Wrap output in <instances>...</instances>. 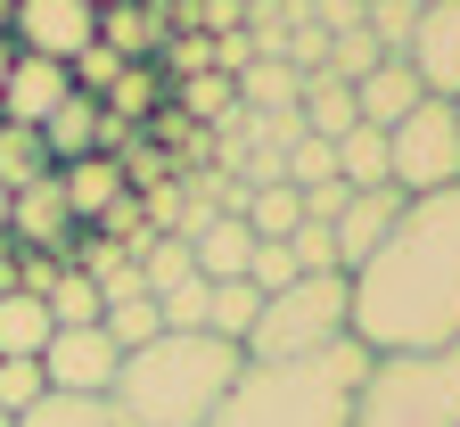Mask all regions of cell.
I'll list each match as a JSON object with an SVG mask.
<instances>
[{
    "label": "cell",
    "mask_w": 460,
    "mask_h": 427,
    "mask_svg": "<svg viewBox=\"0 0 460 427\" xmlns=\"http://www.w3.org/2000/svg\"><path fill=\"white\" fill-rule=\"evenodd\" d=\"M337 181H345V190H386V181H394L386 132H370V124L345 132V140H337Z\"/></svg>",
    "instance_id": "ffe728a7"
},
{
    "label": "cell",
    "mask_w": 460,
    "mask_h": 427,
    "mask_svg": "<svg viewBox=\"0 0 460 427\" xmlns=\"http://www.w3.org/2000/svg\"><path fill=\"white\" fill-rule=\"evenodd\" d=\"M99 140H107V115H99V99H66L41 124V148H49V165H75V156H99Z\"/></svg>",
    "instance_id": "2e32d148"
},
{
    "label": "cell",
    "mask_w": 460,
    "mask_h": 427,
    "mask_svg": "<svg viewBox=\"0 0 460 427\" xmlns=\"http://www.w3.org/2000/svg\"><path fill=\"white\" fill-rule=\"evenodd\" d=\"M9 17H17V0H0V41H9Z\"/></svg>",
    "instance_id": "8d00e7d4"
},
{
    "label": "cell",
    "mask_w": 460,
    "mask_h": 427,
    "mask_svg": "<svg viewBox=\"0 0 460 427\" xmlns=\"http://www.w3.org/2000/svg\"><path fill=\"white\" fill-rule=\"evenodd\" d=\"M41 395H49L41 361H0V411H9V419H25V411H33Z\"/></svg>",
    "instance_id": "d6a6232c"
},
{
    "label": "cell",
    "mask_w": 460,
    "mask_h": 427,
    "mask_svg": "<svg viewBox=\"0 0 460 427\" xmlns=\"http://www.w3.org/2000/svg\"><path fill=\"white\" fill-rule=\"evenodd\" d=\"M321 181H337V148L313 140V132H296V140H288V190H321Z\"/></svg>",
    "instance_id": "f546056e"
},
{
    "label": "cell",
    "mask_w": 460,
    "mask_h": 427,
    "mask_svg": "<svg viewBox=\"0 0 460 427\" xmlns=\"http://www.w3.org/2000/svg\"><path fill=\"white\" fill-rule=\"evenodd\" d=\"M115 370H124V353L107 345V329H49V345H41L49 395H107Z\"/></svg>",
    "instance_id": "ba28073f"
},
{
    "label": "cell",
    "mask_w": 460,
    "mask_h": 427,
    "mask_svg": "<svg viewBox=\"0 0 460 427\" xmlns=\"http://www.w3.org/2000/svg\"><path fill=\"white\" fill-rule=\"evenodd\" d=\"M255 313H263V296H255L247 280H214V321H206V329H214L222 345H239V353H247V329H255Z\"/></svg>",
    "instance_id": "cb8c5ba5"
},
{
    "label": "cell",
    "mask_w": 460,
    "mask_h": 427,
    "mask_svg": "<svg viewBox=\"0 0 460 427\" xmlns=\"http://www.w3.org/2000/svg\"><path fill=\"white\" fill-rule=\"evenodd\" d=\"M378 67H386V49L370 41V25H354V33L329 41V75H337V83H362V75H378Z\"/></svg>",
    "instance_id": "f1b7e54d"
},
{
    "label": "cell",
    "mask_w": 460,
    "mask_h": 427,
    "mask_svg": "<svg viewBox=\"0 0 460 427\" xmlns=\"http://www.w3.org/2000/svg\"><path fill=\"white\" fill-rule=\"evenodd\" d=\"M156 313H164V329H181V337H214L206 321H214V280H181V288H164L156 296Z\"/></svg>",
    "instance_id": "4316f807"
},
{
    "label": "cell",
    "mask_w": 460,
    "mask_h": 427,
    "mask_svg": "<svg viewBox=\"0 0 460 427\" xmlns=\"http://www.w3.org/2000/svg\"><path fill=\"white\" fill-rule=\"evenodd\" d=\"M402 206H411V198H402L394 181H386V190H354V198H345V214H337V271L345 280L386 247V230L402 222Z\"/></svg>",
    "instance_id": "30bf717a"
},
{
    "label": "cell",
    "mask_w": 460,
    "mask_h": 427,
    "mask_svg": "<svg viewBox=\"0 0 460 427\" xmlns=\"http://www.w3.org/2000/svg\"><path fill=\"white\" fill-rule=\"evenodd\" d=\"M402 67L420 75L428 99H460V0H428L411 17V49H402Z\"/></svg>",
    "instance_id": "9c48e42d"
},
{
    "label": "cell",
    "mask_w": 460,
    "mask_h": 427,
    "mask_svg": "<svg viewBox=\"0 0 460 427\" xmlns=\"http://www.w3.org/2000/svg\"><path fill=\"white\" fill-rule=\"evenodd\" d=\"M239 222H247L255 238H271V247H279V238L305 222V198H296V190L279 181V190H255V198H247V214H239Z\"/></svg>",
    "instance_id": "83f0119b"
},
{
    "label": "cell",
    "mask_w": 460,
    "mask_h": 427,
    "mask_svg": "<svg viewBox=\"0 0 460 427\" xmlns=\"http://www.w3.org/2000/svg\"><path fill=\"white\" fill-rule=\"evenodd\" d=\"M9 41H17L25 58L75 67V58L99 41V9H91V0H17V17H9Z\"/></svg>",
    "instance_id": "52a82bcc"
},
{
    "label": "cell",
    "mask_w": 460,
    "mask_h": 427,
    "mask_svg": "<svg viewBox=\"0 0 460 427\" xmlns=\"http://www.w3.org/2000/svg\"><path fill=\"white\" fill-rule=\"evenodd\" d=\"M411 9H428V0H411Z\"/></svg>",
    "instance_id": "60d3db41"
},
{
    "label": "cell",
    "mask_w": 460,
    "mask_h": 427,
    "mask_svg": "<svg viewBox=\"0 0 460 427\" xmlns=\"http://www.w3.org/2000/svg\"><path fill=\"white\" fill-rule=\"evenodd\" d=\"M411 0H370V9H362V25H370V41L386 49V58H402V49H411Z\"/></svg>",
    "instance_id": "1f68e13d"
},
{
    "label": "cell",
    "mask_w": 460,
    "mask_h": 427,
    "mask_svg": "<svg viewBox=\"0 0 460 427\" xmlns=\"http://www.w3.org/2000/svg\"><path fill=\"white\" fill-rule=\"evenodd\" d=\"M296 124H305L313 140H329V148H337L345 132L362 124V115H354V83H337L329 67H321V75H305V91H296Z\"/></svg>",
    "instance_id": "9a60e30c"
},
{
    "label": "cell",
    "mask_w": 460,
    "mask_h": 427,
    "mask_svg": "<svg viewBox=\"0 0 460 427\" xmlns=\"http://www.w3.org/2000/svg\"><path fill=\"white\" fill-rule=\"evenodd\" d=\"M386 156H394V190L402 198L460 190V115H452V99H420L386 132Z\"/></svg>",
    "instance_id": "8992f818"
},
{
    "label": "cell",
    "mask_w": 460,
    "mask_h": 427,
    "mask_svg": "<svg viewBox=\"0 0 460 427\" xmlns=\"http://www.w3.org/2000/svg\"><path fill=\"white\" fill-rule=\"evenodd\" d=\"M239 370H247L239 345L164 329L140 353H124V370L107 387V411H115V427H206Z\"/></svg>",
    "instance_id": "7a4b0ae2"
},
{
    "label": "cell",
    "mask_w": 460,
    "mask_h": 427,
    "mask_svg": "<svg viewBox=\"0 0 460 427\" xmlns=\"http://www.w3.org/2000/svg\"><path fill=\"white\" fill-rule=\"evenodd\" d=\"M75 99V75L66 67H49V58H25L17 49V67H9V91H0V124H25V132H41L58 107Z\"/></svg>",
    "instance_id": "7c38bea8"
},
{
    "label": "cell",
    "mask_w": 460,
    "mask_h": 427,
    "mask_svg": "<svg viewBox=\"0 0 460 427\" xmlns=\"http://www.w3.org/2000/svg\"><path fill=\"white\" fill-rule=\"evenodd\" d=\"M9 206H17V198H9V190H0V238H9Z\"/></svg>",
    "instance_id": "74e56055"
},
{
    "label": "cell",
    "mask_w": 460,
    "mask_h": 427,
    "mask_svg": "<svg viewBox=\"0 0 460 427\" xmlns=\"http://www.w3.org/2000/svg\"><path fill=\"white\" fill-rule=\"evenodd\" d=\"M288 255H296V271H305V280H313V271H337V230L296 222V230H288Z\"/></svg>",
    "instance_id": "836d02e7"
},
{
    "label": "cell",
    "mask_w": 460,
    "mask_h": 427,
    "mask_svg": "<svg viewBox=\"0 0 460 427\" xmlns=\"http://www.w3.org/2000/svg\"><path fill=\"white\" fill-rule=\"evenodd\" d=\"M9 247H25V255L49 247L58 263L75 255V214H66V198H58V173L33 181V190H17V206H9Z\"/></svg>",
    "instance_id": "8fae6325"
},
{
    "label": "cell",
    "mask_w": 460,
    "mask_h": 427,
    "mask_svg": "<svg viewBox=\"0 0 460 427\" xmlns=\"http://www.w3.org/2000/svg\"><path fill=\"white\" fill-rule=\"evenodd\" d=\"M41 304H49V329H99V313H107V296H99L91 271H75V263H58V271H49Z\"/></svg>",
    "instance_id": "d6986e66"
},
{
    "label": "cell",
    "mask_w": 460,
    "mask_h": 427,
    "mask_svg": "<svg viewBox=\"0 0 460 427\" xmlns=\"http://www.w3.org/2000/svg\"><path fill=\"white\" fill-rule=\"evenodd\" d=\"M452 115H460V99H452Z\"/></svg>",
    "instance_id": "b9f144b4"
},
{
    "label": "cell",
    "mask_w": 460,
    "mask_h": 427,
    "mask_svg": "<svg viewBox=\"0 0 460 427\" xmlns=\"http://www.w3.org/2000/svg\"><path fill=\"white\" fill-rule=\"evenodd\" d=\"M354 427H460V345L370 353L354 387Z\"/></svg>",
    "instance_id": "277c9868"
},
{
    "label": "cell",
    "mask_w": 460,
    "mask_h": 427,
    "mask_svg": "<svg viewBox=\"0 0 460 427\" xmlns=\"http://www.w3.org/2000/svg\"><path fill=\"white\" fill-rule=\"evenodd\" d=\"M296 198H305V222L337 230V214H345V198H354V190H345V181H321V190H296Z\"/></svg>",
    "instance_id": "e575fe53"
},
{
    "label": "cell",
    "mask_w": 460,
    "mask_h": 427,
    "mask_svg": "<svg viewBox=\"0 0 460 427\" xmlns=\"http://www.w3.org/2000/svg\"><path fill=\"white\" fill-rule=\"evenodd\" d=\"M305 271H296V255H288V238L271 247V238H255V255H247V288L255 296H279V288H296Z\"/></svg>",
    "instance_id": "4dcf8cb0"
},
{
    "label": "cell",
    "mask_w": 460,
    "mask_h": 427,
    "mask_svg": "<svg viewBox=\"0 0 460 427\" xmlns=\"http://www.w3.org/2000/svg\"><path fill=\"white\" fill-rule=\"evenodd\" d=\"M345 288H354V345L370 353L460 345V190L411 198L386 247Z\"/></svg>",
    "instance_id": "6da1fadb"
},
{
    "label": "cell",
    "mask_w": 460,
    "mask_h": 427,
    "mask_svg": "<svg viewBox=\"0 0 460 427\" xmlns=\"http://www.w3.org/2000/svg\"><path fill=\"white\" fill-rule=\"evenodd\" d=\"M99 329H107L115 353H140L148 337H164V313H156V296H124V304H107V313H99Z\"/></svg>",
    "instance_id": "603a6c76"
},
{
    "label": "cell",
    "mask_w": 460,
    "mask_h": 427,
    "mask_svg": "<svg viewBox=\"0 0 460 427\" xmlns=\"http://www.w3.org/2000/svg\"><path fill=\"white\" fill-rule=\"evenodd\" d=\"M0 427H17V419H9V411H0Z\"/></svg>",
    "instance_id": "ab89813d"
},
{
    "label": "cell",
    "mask_w": 460,
    "mask_h": 427,
    "mask_svg": "<svg viewBox=\"0 0 460 427\" xmlns=\"http://www.w3.org/2000/svg\"><path fill=\"white\" fill-rule=\"evenodd\" d=\"M156 41H164L156 9H140V0H115V9H99V49H115L124 67H140V58H156Z\"/></svg>",
    "instance_id": "ac0fdd59"
},
{
    "label": "cell",
    "mask_w": 460,
    "mask_h": 427,
    "mask_svg": "<svg viewBox=\"0 0 460 427\" xmlns=\"http://www.w3.org/2000/svg\"><path fill=\"white\" fill-rule=\"evenodd\" d=\"M345 337H354V288H345V271H313L296 288L263 296V313L247 329V361H305Z\"/></svg>",
    "instance_id": "5b68a950"
},
{
    "label": "cell",
    "mask_w": 460,
    "mask_h": 427,
    "mask_svg": "<svg viewBox=\"0 0 460 427\" xmlns=\"http://www.w3.org/2000/svg\"><path fill=\"white\" fill-rule=\"evenodd\" d=\"M370 370V345H329L305 361H247L206 427H354V387Z\"/></svg>",
    "instance_id": "3957f363"
},
{
    "label": "cell",
    "mask_w": 460,
    "mask_h": 427,
    "mask_svg": "<svg viewBox=\"0 0 460 427\" xmlns=\"http://www.w3.org/2000/svg\"><path fill=\"white\" fill-rule=\"evenodd\" d=\"M17 427H115V411H107V395H41Z\"/></svg>",
    "instance_id": "484cf974"
},
{
    "label": "cell",
    "mask_w": 460,
    "mask_h": 427,
    "mask_svg": "<svg viewBox=\"0 0 460 427\" xmlns=\"http://www.w3.org/2000/svg\"><path fill=\"white\" fill-rule=\"evenodd\" d=\"M296 91H305V75L288 67V58H255V67L239 75V107H247V115H288V107H296Z\"/></svg>",
    "instance_id": "44dd1931"
},
{
    "label": "cell",
    "mask_w": 460,
    "mask_h": 427,
    "mask_svg": "<svg viewBox=\"0 0 460 427\" xmlns=\"http://www.w3.org/2000/svg\"><path fill=\"white\" fill-rule=\"evenodd\" d=\"M91 9H115V0H91Z\"/></svg>",
    "instance_id": "f35d334b"
},
{
    "label": "cell",
    "mask_w": 460,
    "mask_h": 427,
    "mask_svg": "<svg viewBox=\"0 0 460 427\" xmlns=\"http://www.w3.org/2000/svg\"><path fill=\"white\" fill-rule=\"evenodd\" d=\"M172 91H181V115H198V124H230V115H239V83H230V75H181V83H172Z\"/></svg>",
    "instance_id": "d4e9b609"
},
{
    "label": "cell",
    "mask_w": 460,
    "mask_h": 427,
    "mask_svg": "<svg viewBox=\"0 0 460 427\" xmlns=\"http://www.w3.org/2000/svg\"><path fill=\"white\" fill-rule=\"evenodd\" d=\"M58 198H66L75 222H99L115 198H132V181H124V156H75V165H58Z\"/></svg>",
    "instance_id": "4fadbf2b"
},
{
    "label": "cell",
    "mask_w": 460,
    "mask_h": 427,
    "mask_svg": "<svg viewBox=\"0 0 460 427\" xmlns=\"http://www.w3.org/2000/svg\"><path fill=\"white\" fill-rule=\"evenodd\" d=\"M41 345H49V304L0 288V361H41Z\"/></svg>",
    "instance_id": "e0dca14e"
},
{
    "label": "cell",
    "mask_w": 460,
    "mask_h": 427,
    "mask_svg": "<svg viewBox=\"0 0 460 427\" xmlns=\"http://www.w3.org/2000/svg\"><path fill=\"white\" fill-rule=\"evenodd\" d=\"M58 165H49V148H41V132H25V124H0V190H33V181H49Z\"/></svg>",
    "instance_id": "7402d4cb"
},
{
    "label": "cell",
    "mask_w": 460,
    "mask_h": 427,
    "mask_svg": "<svg viewBox=\"0 0 460 427\" xmlns=\"http://www.w3.org/2000/svg\"><path fill=\"white\" fill-rule=\"evenodd\" d=\"M420 99H428V91H420V75L402 67V58H386L378 75H362V83H354V115H362L370 132H394V124H402V115H411Z\"/></svg>",
    "instance_id": "5bb4252c"
},
{
    "label": "cell",
    "mask_w": 460,
    "mask_h": 427,
    "mask_svg": "<svg viewBox=\"0 0 460 427\" xmlns=\"http://www.w3.org/2000/svg\"><path fill=\"white\" fill-rule=\"evenodd\" d=\"M9 67H17V41H0V91H9Z\"/></svg>",
    "instance_id": "d590c367"
}]
</instances>
